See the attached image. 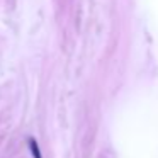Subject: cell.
I'll use <instances>...</instances> for the list:
<instances>
[{"mask_svg":"<svg viewBox=\"0 0 158 158\" xmlns=\"http://www.w3.org/2000/svg\"><path fill=\"white\" fill-rule=\"evenodd\" d=\"M29 148H31V151H32V156H34V158H41V153H39L38 143H36L34 138H31V139H29Z\"/></svg>","mask_w":158,"mask_h":158,"instance_id":"cell-1","label":"cell"}]
</instances>
